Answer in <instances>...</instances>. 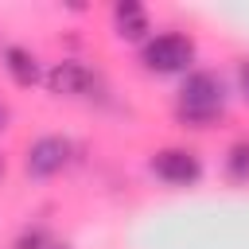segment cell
<instances>
[{
	"label": "cell",
	"instance_id": "cell-1",
	"mask_svg": "<svg viewBox=\"0 0 249 249\" xmlns=\"http://www.w3.org/2000/svg\"><path fill=\"white\" fill-rule=\"evenodd\" d=\"M226 105V86L214 70H191L179 86V117L191 121V124H206L222 113Z\"/></svg>",
	"mask_w": 249,
	"mask_h": 249
},
{
	"label": "cell",
	"instance_id": "cell-2",
	"mask_svg": "<svg viewBox=\"0 0 249 249\" xmlns=\"http://www.w3.org/2000/svg\"><path fill=\"white\" fill-rule=\"evenodd\" d=\"M140 62L152 74H179L195 62V39L183 35V31H160V35L144 39Z\"/></svg>",
	"mask_w": 249,
	"mask_h": 249
},
{
	"label": "cell",
	"instance_id": "cell-3",
	"mask_svg": "<svg viewBox=\"0 0 249 249\" xmlns=\"http://www.w3.org/2000/svg\"><path fill=\"white\" fill-rule=\"evenodd\" d=\"M70 156H74V144H70L66 136H39V140L27 148L23 167H27V175H35V179H51V175H58V171L70 163Z\"/></svg>",
	"mask_w": 249,
	"mask_h": 249
},
{
	"label": "cell",
	"instance_id": "cell-4",
	"mask_svg": "<svg viewBox=\"0 0 249 249\" xmlns=\"http://www.w3.org/2000/svg\"><path fill=\"white\" fill-rule=\"evenodd\" d=\"M152 171L167 187H191V183H198L202 163H198V156L191 148H163V152L152 156Z\"/></svg>",
	"mask_w": 249,
	"mask_h": 249
},
{
	"label": "cell",
	"instance_id": "cell-5",
	"mask_svg": "<svg viewBox=\"0 0 249 249\" xmlns=\"http://www.w3.org/2000/svg\"><path fill=\"white\" fill-rule=\"evenodd\" d=\"M89 86H93V74L74 58H62L47 70V89L58 97H82V93H89Z\"/></svg>",
	"mask_w": 249,
	"mask_h": 249
},
{
	"label": "cell",
	"instance_id": "cell-6",
	"mask_svg": "<svg viewBox=\"0 0 249 249\" xmlns=\"http://www.w3.org/2000/svg\"><path fill=\"white\" fill-rule=\"evenodd\" d=\"M0 62H4V70L12 74L16 86H35V82L43 78V74H39V58H35L27 47H4Z\"/></svg>",
	"mask_w": 249,
	"mask_h": 249
},
{
	"label": "cell",
	"instance_id": "cell-7",
	"mask_svg": "<svg viewBox=\"0 0 249 249\" xmlns=\"http://www.w3.org/2000/svg\"><path fill=\"white\" fill-rule=\"evenodd\" d=\"M113 23H117V35H121V39H144V35L152 31V19H148V12H144L136 0L117 4V8H113Z\"/></svg>",
	"mask_w": 249,
	"mask_h": 249
},
{
	"label": "cell",
	"instance_id": "cell-8",
	"mask_svg": "<svg viewBox=\"0 0 249 249\" xmlns=\"http://www.w3.org/2000/svg\"><path fill=\"white\" fill-rule=\"evenodd\" d=\"M226 171H230L233 183H249V140L230 144V152H226Z\"/></svg>",
	"mask_w": 249,
	"mask_h": 249
},
{
	"label": "cell",
	"instance_id": "cell-9",
	"mask_svg": "<svg viewBox=\"0 0 249 249\" xmlns=\"http://www.w3.org/2000/svg\"><path fill=\"white\" fill-rule=\"evenodd\" d=\"M237 82H241V97L249 101V62H241V70H237Z\"/></svg>",
	"mask_w": 249,
	"mask_h": 249
},
{
	"label": "cell",
	"instance_id": "cell-10",
	"mask_svg": "<svg viewBox=\"0 0 249 249\" xmlns=\"http://www.w3.org/2000/svg\"><path fill=\"white\" fill-rule=\"evenodd\" d=\"M0 128H8V109L0 105Z\"/></svg>",
	"mask_w": 249,
	"mask_h": 249
},
{
	"label": "cell",
	"instance_id": "cell-11",
	"mask_svg": "<svg viewBox=\"0 0 249 249\" xmlns=\"http://www.w3.org/2000/svg\"><path fill=\"white\" fill-rule=\"evenodd\" d=\"M0 171H4V160H0Z\"/></svg>",
	"mask_w": 249,
	"mask_h": 249
}]
</instances>
